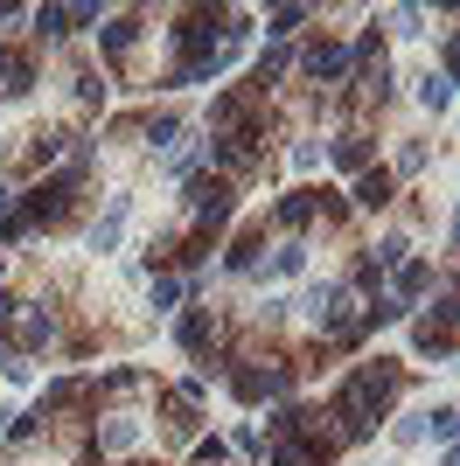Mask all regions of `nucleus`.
I'll list each match as a JSON object with an SVG mask.
<instances>
[{"mask_svg":"<svg viewBox=\"0 0 460 466\" xmlns=\"http://www.w3.org/2000/svg\"><path fill=\"white\" fill-rule=\"evenodd\" d=\"M307 70H314V77H342V70H349V49H342V42H314V49H307Z\"/></svg>","mask_w":460,"mask_h":466,"instance_id":"6","label":"nucleus"},{"mask_svg":"<svg viewBox=\"0 0 460 466\" xmlns=\"http://www.w3.org/2000/svg\"><path fill=\"white\" fill-rule=\"evenodd\" d=\"M0 209H7V188H0Z\"/></svg>","mask_w":460,"mask_h":466,"instance_id":"19","label":"nucleus"},{"mask_svg":"<svg viewBox=\"0 0 460 466\" xmlns=\"http://www.w3.org/2000/svg\"><path fill=\"white\" fill-rule=\"evenodd\" d=\"M426 285H433V264H419V258H405V264H398V292H405V300H419Z\"/></svg>","mask_w":460,"mask_h":466,"instance_id":"10","label":"nucleus"},{"mask_svg":"<svg viewBox=\"0 0 460 466\" xmlns=\"http://www.w3.org/2000/svg\"><path fill=\"white\" fill-rule=\"evenodd\" d=\"M335 160H342V167H363V160H370V147H363L356 132H342V139H335Z\"/></svg>","mask_w":460,"mask_h":466,"instance_id":"14","label":"nucleus"},{"mask_svg":"<svg viewBox=\"0 0 460 466\" xmlns=\"http://www.w3.org/2000/svg\"><path fill=\"white\" fill-rule=\"evenodd\" d=\"M84 22H98V7H42V14H35V28H42V35H70V28H84Z\"/></svg>","mask_w":460,"mask_h":466,"instance_id":"5","label":"nucleus"},{"mask_svg":"<svg viewBox=\"0 0 460 466\" xmlns=\"http://www.w3.org/2000/svg\"><path fill=\"white\" fill-rule=\"evenodd\" d=\"M419 348H426V355H454V307H439V320H419Z\"/></svg>","mask_w":460,"mask_h":466,"instance_id":"4","label":"nucleus"},{"mask_svg":"<svg viewBox=\"0 0 460 466\" xmlns=\"http://www.w3.org/2000/svg\"><path fill=\"white\" fill-rule=\"evenodd\" d=\"M119 223H126V195H112V209L98 216V230H91V251H112V244H119Z\"/></svg>","mask_w":460,"mask_h":466,"instance_id":"7","label":"nucleus"},{"mask_svg":"<svg viewBox=\"0 0 460 466\" xmlns=\"http://www.w3.org/2000/svg\"><path fill=\"white\" fill-rule=\"evenodd\" d=\"M300 264H307V251H300V244H286V251H279V258H272V279H293Z\"/></svg>","mask_w":460,"mask_h":466,"instance_id":"15","label":"nucleus"},{"mask_svg":"<svg viewBox=\"0 0 460 466\" xmlns=\"http://www.w3.org/2000/svg\"><path fill=\"white\" fill-rule=\"evenodd\" d=\"M230 383H238L244 404H258V397H286V383H293V376H286V369H238Z\"/></svg>","mask_w":460,"mask_h":466,"instance_id":"3","label":"nucleus"},{"mask_svg":"<svg viewBox=\"0 0 460 466\" xmlns=\"http://www.w3.org/2000/svg\"><path fill=\"white\" fill-rule=\"evenodd\" d=\"M133 35H140V22H133V14H119V22L105 28V49H112V56H126V49H133Z\"/></svg>","mask_w":460,"mask_h":466,"instance_id":"12","label":"nucleus"},{"mask_svg":"<svg viewBox=\"0 0 460 466\" xmlns=\"http://www.w3.org/2000/svg\"><path fill=\"white\" fill-rule=\"evenodd\" d=\"M398 383H405V376H398V363H363V369H356L349 383H342V397H335L342 439H363V432L383 417V404L398 397Z\"/></svg>","mask_w":460,"mask_h":466,"instance_id":"1","label":"nucleus"},{"mask_svg":"<svg viewBox=\"0 0 460 466\" xmlns=\"http://www.w3.org/2000/svg\"><path fill=\"white\" fill-rule=\"evenodd\" d=\"M22 341H28V348H42V341H50V313H28V327H22Z\"/></svg>","mask_w":460,"mask_h":466,"instance_id":"17","label":"nucleus"},{"mask_svg":"<svg viewBox=\"0 0 460 466\" xmlns=\"http://www.w3.org/2000/svg\"><path fill=\"white\" fill-rule=\"evenodd\" d=\"M419 104H426V112H446V104H454V84L446 77H419Z\"/></svg>","mask_w":460,"mask_h":466,"instance_id":"11","label":"nucleus"},{"mask_svg":"<svg viewBox=\"0 0 460 466\" xmlns=\"http://www.w3.org/2000/svg\"><path fill=\"white\" fill-rule=\"evenodd\" d=\"M14 307H22V300H14V292H0V327L14 320Z\"/></svg>","mask_w":460,"mask_h":466,"instance_id":"18","label":"nucleus"},{"mask_svg":"<svg viewBox=\"0 0 460 466\" xmlns=\"http://www.w3.org/2000/svg\"><path fill=\"white\" fill-rule=\"evenodd\" d=\"M300 22H307V7H272V14H266V35H293Z\"/></svg>","mask_w":460,"mask_h":466,"instance_id":"13","label":"nucleus"},{"mask_svg":"<svg viewBox=\"0 0 460 466\" xmlns=\"http://www.w3.org/2000/svg\"><path fill=\"white\" fill-rule=\"evenodd\" d=\"M356 202H363V209H383V202H391V175H383V167H370V175L356 182Z\"/></svg>","mask_w":460,"mask_h":466,"instance_id":"8","label":"nucleus"},{"mask_svg":"<svg viewBox=\"0 0 460 466\" xmlns=\"http://www.w3.org/2000/svg\"><path fill=\"white\" fill-rule=\"evenodd\" d=\"M217 335V327H210V320H203V313H189V320H182V348H203V341Z\"/></svg>","mask_w":460,"mask_h":466,"instance_id":"16","label":"nucleus"},{"mask_svg":"<svg viewBox=\"0 0 460 466\" xmlns=\"http://www.w3.org/2000/svg\"><path fill=\"white\" fill-rule=\"evenodd\" d=\"M314 209H321V195H307V188H300V195H286V202H279V223H286V230H300Z\"/></svg>","mask_w":460,"mask_h":466,"instance_id":"9","label":"nucleus"},{"mask_svg":"<svg viewBox=\"0 0 460 466\" xmlns=\"http://www.w3.org/2000/svg\"><path fill=\"white\" fill-rule=\"evenodd\" d=\"M189 209L210 223V230H217L223 216H230V188H223L217 175H195V182H189Z\"/></svg>","mask_w":460,"mask_h":466,"instance_id":"2","label":"nucleus"}]
</instances>
